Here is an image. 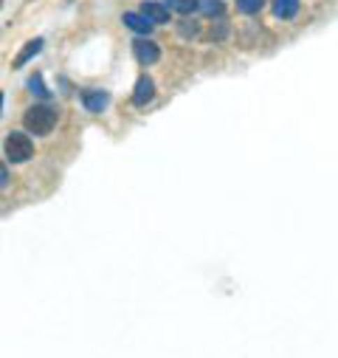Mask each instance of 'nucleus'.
Here are the masks:
<instances>
[{"label":"nucleus","instance_id":"nucleus-1","mask_svg":"<svg viewBox=\"0 0 338 358\" xmlns=\"http://www.w3.org/2000/svg\"><path fill=\"white\" fill-rule=\"evenodd\" d=\"M23 122H26V130L29 133L48 136L54 130V124H57V110L48 108V105H34V108H29V113H26Z\"/></svg>","mask_w":338,"mask_h":358},{"label":"nucleus","instance_id":"nucleus-11","mask_svg":"<svg viewBox=\"0 0 338 358\" xmlns=\"http://www.w3.org/2000/svg\"><path fill=\"white\" fill-rule=\"evenodd\" d=\"M263 6H265V0H237V9L242 15H257Z\"/></svg>","mask_w":338,"mask_h":358},{"label":"nucleus","instance_id":"nucleus-4","mask_svg":"<svg viewBox=\"0 0 338 358\" xmlns=\"http://www.w3.org/2000/svg\"><path fill=\"white\" fill-rule=\"evenodd\" d=\"M152 96H155V82L149 76H141L135 82V91H133V105L135 108H144L147 102H152Z\"/></svg>","mask_w":338,"mask_h":358},{"label":"nucleus","instance_id":"nucleus-15","mask_svg":"<svg viewBox=\"0 0 338 358\" xmlns=\"http://www.w3.org/2000/svg\"><path fill=\"white\" fill-rule=\"evenodd\" d=\"M6 184H9V169L3 161H0V189H6Z\"/></svg>","mask_w":338,"mask_h":358},{"label":"nucleus","instance_id":"nucleus-2","mask_svg":"<svg viewBox=\"0 0 338 358\" xmlns=\"http://www.w3.org/2000/svg\"><path fill=\"white\" fill-rule=\"evenodd\" d=\"M3 150H6V158H12L15 164H23V161H29V158L34 155V144H31V138H29L26 133H17V130L6 136Z\"/></svg>","mask_w":338,"mask_h":358},{"label":"nucleus","instance_id":"nucleus-10","mask_svg":"<svg viewBox=\"0 0 338 358\" xmlns=\"http://www.w3.org/2000/svg\"><path fill=\"white\" fill-rule=\"evenodd\" d=\"M40 48H43V40H31V43L26 45V51L17 57V62H15V65H17V68H20V65H26V62H29L34 54H40Z\"/></svg>","mask_w":338,"mask_h":358},{"label":"nucleus","instance_id":"nucleus-12","mask_svg":"<svg viewBox=\"0 0 338 358\" xmlns=\"http://www.w3.org/2000/svg\"><path fill=\"white\" fill-rule=\"evenodd\" d=\"M181 34L184 37H195L198 34V23L195 20H181Z\"/></svg>","mask_w":338,"mask_h":358},{"label":"nucleus","instance_id":"nucleus-16","mask_svg":"<svg viewBox=\"0 0 338 358\" xmlns=\"http://www.w3.org/2000/svg\"><path fill=\"white\" fill-rule=\"evenodd\" d=\"M0 110H3V94H0Z\"/></svg>","mask_w":338,"mask_h":358},{"label":"nucleus","instance_id":"nucleus-13","mask_svg":"<svg viewBox=\"0 0 338 358\" xmlns=\"http://www.w3.org/2000/svg\"><path fill=\"white\" fill-rule=\"evenodd\" d=\"M29 87H31V91H34L37 96H48V91H45V85H43V79H40V76H34V79L29 82Z\"/></svg>","mask_w":338,"mask_h":358},{"label":"nucleus","instance_id":"nucleus-8","mask_svg":"<svg viewBox=\"0 0 338 358\" xmlns=\"http://www.w3.org/2000/svg\"><path fill=\"white\" fill-rule=\"evenodd\" d=\"M299 12V0H274V15L282 17V20H291L296 17Z\"/></svg>","mask_w":338,"mask_h":358},{"label":"nucleus","instance_id":"nucleus-6","mask_svg":"<svg viewBox=\"0 0 338 358\" xmlns=\"http://www.w3.org/2000/svg\"><path fill=\"white\" fill-rule=\"evenodd\" d=\"M141 15L152 23V26H163L169 23V9L163 3H155V0H147V3L141 6Z\"/></svg>","mask_w":338,"mask_h":358},{"label":"nucleus","instance_id":"nucleus-3","mask_svg":"<svg viewBox=\"0 0 338 358\" xmlns=\"http://www.w3.org/2000/svg\"><path fill=\"white\" fill-rule=\"evenodd\" d=\"M133 54H135V59L141 62V65H155L158 59H161V48L152 43V40H135L133 43Z\"/></svg>","mask_w":338,"mask_h":358},{"label":"nucleus","instance_id":"nucleus-14","mask_svg":"<svg viewBox=\"0 0 338 358\" xmlns=\"http://www.w3.org/2000/svg\"><path fill=\"white\" fill-rule=\"evenodd\" d=\"M198 9H203V12H209V15H220V12H223V6H220V3H203V0L198 3Z\"/></svg>","mask_w":338,"mask_h":358},{"label":"nucleus","instance_id":"nucleus-7","mask_svg":"<svg viewBox=\"0 0 338 358\" xmlns=\"http://www.w3.org/2000/svg\"><path fill=\"white\" fill-rule=\"evenodd\" d=\"M124 26H130L138 34H149L152 31V23L144 15H135V12H124Z\"/></svg>","mask_w":338,"mask_h":358},{"label":"nucleus","instance_id":"nucleus-5","mask_svg":"<svg viewBox=\"0 0 338 358\" xmlns=\"http://www.w3.org/2000/svg\"><path fill=\"white\" fill-rule=\"evenodd\" d=\"M108 102H110L108 91H96V87H91V91H84V94H82V105L88 108L91 113H102V110L108 108Z\"/></svg>","mask_w":338,"mask_h":358},{"label":"nucleus","instance_id":"nucleus-9","mask_svg":"<svg viewBox=\"0 0 338 358\" xmlns=\"http://www.w3.org/2000/svg\"><path fill=\"white\" fill-rule=\"evenodd\" d=\"M198 3L200 0H166V9H172V12H181V15H189V12H195L198 9Z\"/></svg>","mask_w":338,"mask_h":358},{"label":"nucleus","instance_id":"nucleus-17","mask_svg":"<svg viewBox=\"0 0 338 358\" xmlns=\"http://www.w3.org/2000/svg\"><path fill=\"white\" fill-rule=\"evenodd\" d=\"M0 6H3V0H0Z\"/></svg>","mask_w":338,"mask_h":358}]
</instances>
